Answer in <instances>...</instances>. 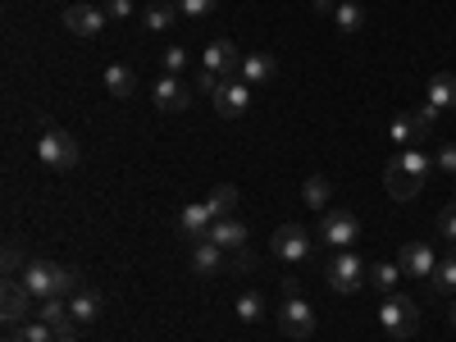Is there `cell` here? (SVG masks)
Listing matches in <instances>:
<instances>
[{
	"mask_svg": "<svg viewBox=\"0 0 456 342\" xmlns=\"http://www.w3.org/2000/svg\"><path fill=\"white\" fill-rule=\"evenodd\" d=\"M425 174H429V156H425L420 146H402V151H393V160H388V169H384L388 197H393V201H411V197L425 187Z\"/></svg>",
	"mask_w": 456,
	"mask_h": 342,
	"instance_id": "1",
	"label": "cell"
},
{
	"mask_svg": "<svg viewBox=\"0 0 456 342\" xmlns=\"http://www.w3.org/2000/svg\"><path fill=\"white\" fill-rule=\"evenodd\" d=\"M19 283L28 288L32 301L73 297V292H78V270H64V265H55V260H28V270L19 274Z\"/></svg>",
	"mask_w": 456,
	"mask_h": 342,
	"instance_id": "2",
	"label": "cell"
},
{
	"mask_svg": "<svg viewBox=\"0 0 456 342\" xmlns=\"http://www.w3.org/2000/svg\"><path fill=\"white\" fill-rule=\"evenodd\" d=\"M279 329L288 333V338H311L315 333V306L306 297H301V288L288 279V288H283V306H279Z\"/></svg>",
	"mask_w": 456,
	"mask_h": 342,
	"instance_id": "3",
	"label": "cell"
},
{
	"mask_svg": "<svg viewBox=\"0 0 456 342\" xmlns=\"http://www.w3.org/2000/svg\"><path fill=\"white\" fill-rule=\"evenodd\" d=\"M37 156H42V165L46 169H73L78 165V137L73 133H64V128H42V137H37Z\"/></svg>",
	"mask_w": 456,
	"mask_h": 342,
	"instance_id": "4",
	"label": "cell"
},
{
	"mask_svg": "<svg viewBox=\"0 0 456 342\" xmlns=\"http://www.w3.org/2000/svg\"><path fill=\"white\" fill-rule=\"evenodd\" d=\"M329 288H333L338 297H352V292L370 288V265H361L356 251H338V256L329 260Z\"/></svg>",
	"mask_w": 456,
	"mask_h": 342,
	"instance_id": "5",
	"label": "cell"
},
{
	"mask_svg": "<svg viewBox=\"0 0 456 342\" xmlns=\"http://www.w3.org/2000/svg\"><path fill=\"white\" fill-rule=\"evenodd\" d=\"M379 324H384L388 338H411L420 329V306H415L411 297L393 292V297H384V306H379Z\"/></svg>",
	"mask_w": 456,
	"mask_h": 342,
	"instance_id": "6",
	"label": "cell"
},
{
	"mask_svg": "<svg viewBox=\"0 0 456 342\" xmlns=\"http://www.w3.org/2000/svg\"><path fill=\"white\" fill-rule=\"evenodd\" d=\"M210 105H215L219 119H242V114L251 110V87H247L242 78H224V83L215 87Z\"/></svg>",
	"mask_w": 456,
	"mask_h": 342,
	"instance_id": "7",
	"label": "cell"
},
{
	"mask_svg": "<svg viewBox=\"0 0 456 342\" xmlns=\"http://www.w3.org/2000/svg\"><path fill=\"white\" fill-rule=\"evenodd\" d=\"M320 238H324V247L347 251V247H356V238H361V224H356L352 210H329L324 224H320Z\"/></svg>",
	"mask_w": 456,
	"mask_h": 342,
	"instance_id": "8",
	"label": "cell"
},
{
	"mask_svg": "<svg viewBox=\"0 0 456 342\" xmlns=\"http://www.w3.org/2000/svg\"><path fill=\"white\" fill-rule=\"evenodd\" d=\"M270 247H274V256H279V260L301 265V260L311 256V233H306L301 224H283L279 233H274V242H270Z\"/></svg>",
	"mask_w": 456,
	"mask_h": 342,
	"instance_id": "9",
	"label": "cell"
},
{
	"mask_svg": "<svg viewBox=\"0 0 456 342\" xmlns=\"http://www.w3.org/2000/svg\"><path fill=\"white\" fill-rule=\"evenodd\" d=\"M187 265H192L197 279H210V274H224V270H228V251L215 247L210 238H201V242L187 247Z\"/></svg>",
	"mask_w": 456,
	"mask_h": 342,
	"instance_id": "10",
	"label": "cell"
},
{
	"mask_svg": "<svg viewBox=\"0 0 456 342\" xmlns=\"http://www.w3.org/2000/svg\"><path fill=\"white\" fill-rule=\"evenodd\" d=\"M210 224H215V210H210L206 201H192V206H183V210H178V238L192 247V242L210 238Z\"/></svg>",
	"mask_w": 456,
	"mask_h": 342,
	"instance_id": "11",
	"label": "cell"
},
{
	"mask_svg": "<svg viewBox=\"0 0 456 342\" xmlns=\"http://www.w3.org/2000/svg\"><path fill=\"white\" fill-rule=\"evenodd\" d=\"M397 265H402V274H406V279H429V274L438 270V251H434L429 242H406Z\"/></svg>",
	"mask_w": 456,
	"mask_h": 342,
	"instance_id": "12",
	"label": "cell"
},
{
	"mask_svg": "<svg viewBox=\"0 0 456 342\" xmlns=\"http://www.w3.org/2000/svg\"><path fill=\"white\" fill-rule=\"evenodd\" d=\"M37 320H42L55 338H73L78 333V320L69 315V306H64V297H46L42 306H37Z\"/></svg>",
	"mask_w": 456,
	"mask_h": 342,
	"instance_id": "13",
	"label": "cell"
},
{
	"mask_svg": "<svg viewBox=\"0 0 456 342\" xmlns=\"http://www.w3.org/2000/svg\"><path fill=\"white\" fill-rule=\"evenodd\" d=\"M105 23H110V19H105V10H96V5H83V0H78V5H69V10H64V28H69L73 37H96Z\"/></svg>",
	"mask_w": 456,
	"mask_h": 342,
	"instance_id": "14",
	"label": "cell"
},
{
	"mask_svg": "<svg viewBox=\"0 0 456 342\" xmlns=\"http://www.w3.org/2000/svg\"><path fill=\"white\" fill-rule=\"evenodd\" d=\"M187 105H192V87H183L178 73H165V78L156 83V110L178 114V110H187Z\"/></svg>",
	"mask_w": 456,
	"mask_h": 342,
	"instance_id": "15",
	"label": "cell"
},
{
	"mask_svg": "<svg viewBox=\"0 0 456 342\" xmlns=\"http://www.w3.org/2000/svg\"><path fill=\"white\" fill-rule=\"evenodd\" d=\"M206 69L219 73V78H238V69H242V55L233 42H210L206 46Z\"/></svg>",
	"mask_w": 456,
	"mask_h": 342,
	"instance_id": "16",
	"label": "cell"
},
{
	"mask_svg": "<svg viewBox=\"0 0 456 342\" xmlns=\"http://www.w3.org/2000/svg\"><path fill=\"white\" fill-rule=\"evenodd\" d=\"M210 242L224 247V251H242V247H247V224H242L238 215L215 219V224H210Z\"/></svg>",
	"mask_w": 456,
	"mask_h": 342,
	"instance_id": "17",
	"label": "cell"
},
{
	"mask_svg": "<svg viewBox=\"0 0 456 342\" xmlns=\"http://www.w3.org/2000/svg\"><path fill=\"white\" fill-rule=\"evenodd\" d=\"M274 73H279V60L265 55V51H256V55H242L238 78H242L247 87H260V83H274Z\"/></svg>",
	"mask_w": 456,
	"mask_h": 342,
	"instance_id": "18",
	"label": "cell"
},
{
	"mask_svg": "<svg viewBox=\"0 0 456 342\" xmlns=\"http://www.w3.org/2000/svg\"><path fill=\"white\" fill-rule=\"evenodd\" d=\"M105 92H110L114 101H128V96L137 92V73H133L128 64H110V69H105Z\"/></svg>",
	"mask_w": 456,
	"mask_h": 342,
	"instance_id": "19",
	"label": "cell"
},
{
	"mask_svg": "<svg viewBox=\"0 0 456 342\" xmlns=\"http://www.w3.org/2000/svg\"><path fill=\"white\" fill-rule=\"evenodd\" d=\"M69 315L78 320V329H83V324H96V320H101V297L87 292V288H78V292L69 297Z\"/></svg>",
	"mask_w": 456,
	"mask_h": 342,
	"instance_id": "20",
	"label": "cell"
},
{
	"mask_svg": "<svg viewBox=\"0 0 456 342\" xmlns=\"http://www.w3.org/2000/svg\"><path fill=\"white\" fill-rule=\"evenodd\" d=\"M28 288L23 283H5V324L10 329H19V324H28Z\"/></svg>",
	"mask_w": 456,
	"mask_h": 342,
	"instance_id": "21",
	"label": "cell"
},
{
	"mask_svg": "<svg viewBox=\"0 0 456 342\" xmlns=\"http://www.w3.org/2000/svg\"><path fill=\"white\" fill-rule=\"evenodd\" d=\"M397 279H402V265H393V260H374V265H370V288H374V292L393 297V292H397Z\"/></svg>",
	"mask_w": 456,
	"mask_h": 342,
	"instance_id": "22",
	"label": "cell"
},
{
	"mask_svg": "<svg viewBox=\"0 0 456 342\" xmlns=\"http://www.w3.org/2000/svg\"><path fill=\"white\" fill-rule=\"evenodd\" d=\"M429 105L456 110V73H434L429 78Z\"/></svg>",
	"mask_w": 456,
	"mask_h": 342,
	"instance_id": "23",
	"label": "cell"
},
{
	"mask_svg": "<svg viewBox=\"0 0 456 342\" xmlns=\"http://www.w3.org/2000/svg\"><path fill=\"white\" fill-rule=\"evenodd\" d=\"M429 288H434L438 297H456V251L438 260V270L429 274Z\"/></svg>",
	"mask_w": 456,
	"mask_h": 342,
	"instance_id": "24",
	"label": "cell"
},
{
	"mask_svg": "<svg viewBox=\"0 0 456 342\" xmlns=\"http://www.w3.org/2000/svg\"><path fill=\"white\" fill-rule=\"evenodd\" d=\"M329 192H333V183L324 174H311L306 183H301V201H306L311 210H324L329 206Z\"/></svg>",
	"mask_w": 456,
	"mask_h": 342,
	"instance_id": "25",
	"label": "cell"
},
{
	"mask_svg": "<svg viewBox=\"0 0 456 342\" xmlns=\"http://www.w3.org/2000/svg\"><path fill=\"white\" fill-rule=\"evenodd\" d=\"M206 206L215 210V219H224V215H233V210H238V187H233V183H219V187H210V197H206Z\"/></svg>",
	"mask_w": 456,
	"mask_h": 342,
	"instance_id": "26",
	"label": "cell"
},
{
	"mask_svg": "<svg viewBox=\"0 0 456 342\" xmlns=\"http://www.w3.org/2000/svg\"><path fill=\"white\" fill-rule=\"evenodd\" d=\"M174 19H178V10L165 5V0H156V5H146L142 28H146V32H165V28H174Z\"/></svg>",
	"mask_w": 456,
	"mask_h": 342,
	"instance_id": "27",
	"label": "cell"
},
{
	"mask_svg": "<svg viewBox=\"0 0 456 342\" xmlns=\"http://www.w3.org/2000/svg\"><path fill=\"white\" fill-rule=\"evenodd\" d=\"M333 19H338V32H361V23H365V10L356 5V0H342V5L333 10Z\"/></svg>",
	"mask_w": 456,
	"mask_h": 342,
	"instance_id": "28",
	"label": "cell"
},
{
	"mask_svg": "<svg viewBox=\"0 0 456 342\" xmlns=\"http://www.w3.org/2000/svg\"><path fill=\"white\" fill-rule=\"evenodd\" d=\"M5 342H60V338H55V333H51L42 320H28V324H19V329L5 338Z\"/></svg>",
	"mask_w": 456,
	"mask_h": 342,
	"instance_id": "29",
	"label": "cell"
},
{
	"mask_svg": "<svg viewBox=\"0 0 456 342\" xmlns=\"http://www.w3.org/2000/svg\"><path fill=\"white\" fill-rule=\"evenodd\" d=\"M238 320H247V324L265 320V297H260V292H251V288H247V292L238 297Z\"/></svg>",
	"mask_w": 456,
	"mask_h": 342,
	"instance_id": "30",
	"label": "cell"
},
{
	"mask_svg": "<svg viewBox=\"0 0 456 342\" xmlns=\"http://www.w3.org/2000/svg\"><path fill=\"white\" fill-rule=\"evenodd\" d=\"M228 270L251 274V270H256V251H251V247H242V251H228Z\"/></svg>",
	"mask_w": 456,
	"mask_h": 342,
	"instance_id": "31",
	"label": "cell"
},
{
	"mask_svg": "<svg viewBox=\"0 0 456 342\" xmlns=\"http://www.w3.org/2000/svg\"><path fill=\"white\" fill-rule=\"evenodd\" d=\"M215 5H219V0H178V14H187V19H206Z\"/></svg>",
	"mask_w": 456,
	"mask_h": 342,
	"instance_id": "32",
	"label": "cell"
},
{
	"mask_svg": "<svg viewBox=\"0 0 456 342\" xmlns=\"http://www.w3.org/2000/svg\"><path fill=\"white\" fill-rule=\"evenodd\" d=\"M438 233H443L447 242H456V201L438 210Z\"/></svg>",
	"mask_w": 456,
	"mask_h": 342,
	"instance_id": "33",
	"label": "cell"
},
{
	"mask_svg": "<svg viewBox=\"0 0 456 342\" xmlns=\"http://www.w3.org/2000/svg\"><path fill=\"white\" fill-rule=\"evenodd\" d=\"M434 165H438V174H452V178H456V142H447V146L438 151Z\"/></svg>",
	"mask_w": 456,
	"mask_h": 342,
	"instance_id": "34",
	"label": "cell"
},
{
	"mask_svg": "<svg viewBox=\"0 0 456 342\" xmlns=\"http://www.w3.org/2000/svg\"><path fill=\"white\" fill-rule=\"evenodd\" d=\"M105 19H133V0H105Z\"/></svg>",
	"mask_w": 456,
	"mask_h": 342,
	"instance_id": "35",
	"label": "cell"
},
{
	"mask_svg": "<svg viewBox=\"0 0 456 342\" xmlns=\"http://www.w3.org/2000/svg\"><path fill=\"white\" fill-rule=\"evenodd\" d=\"M19 270H28L23 251H19V242H5V274H19Z\"/></svg>",
	"mask_w": 456,
	"mask_h": 342,
	"instance_id": "36",
	"label": "cell"
},
{
	"mask_svg": "<svg viewBox=\"0 0 456 342\" xmlns=\"http://www.w3.org/2000/svg\"><path fill=\"white\" fill-rule=\"evenodd\" d=\"M183 64H187V51H183V46H169V51H165V69H169V73H178Z\"/></svg>",
	"mask_w": 456,
	"mask_h": 342,
	"instance_id": "37",
	"label": "cell"
},
{
	"mask_svg": "<svg viewBox=\"0 0 456 342\" xmlns=\"http://www.w3.org/2000/svg\"><path fill=\"white\" fill-rule=\"evenodd\" d=\"M338 5H342V0H315V10H320V14H324V10H338Z\"/></svg>",
	"mask_w": 456,
	"mask_h": 342,
	"instance_id": "38",
	"label": "cell"
},
{
	"mask_svg": "<svg viewBox=\"0 0 456 342\" xmlns=\"http://www.w3.org/2000/svg\"><path fill=\"white\" fill-rule=\"evenodd\" d=\"M60 342H78V333H73V338H60Z\"/></svg>",
	"mask_w": 456,
	"mask_h": 342,
	"instance_id": "39",
	"label": "cell"
},
{
	"mask_svg": "<svg viewBox=\"0 0 456 342\" xmlns=\"http://www.w3.org/2000/svg\"><path fill=\"white\" fill-rule=\"evenodd\" d=\"M452 329H456V306H452Z\"/></svg>",
	"mask_w": 456,
	"mask_h": 342,
	"instance_id": "40",
	"label": "cell"
}]
</instances>
